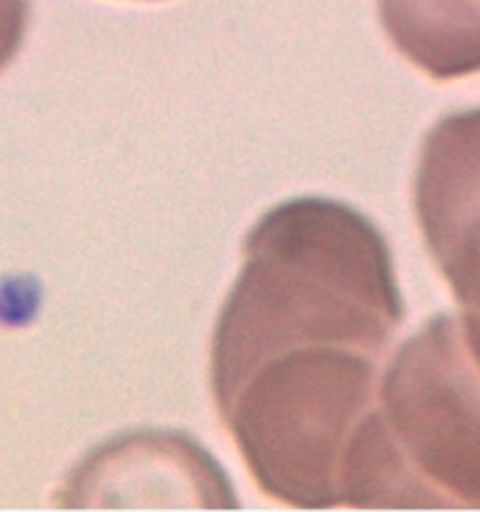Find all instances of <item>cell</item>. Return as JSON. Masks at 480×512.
Returning <instances> with one entry per match:
<instances>
[{"mask_svg":"<svg viewBox=\"0 0 480 512\" xmlns=\"http://www.w3.org/2000/svg\"><path fill=\"white\" fill-rule=\"evenodd\" d=\"M63 508L183 505L235 508L233 488L215 460L188 435L140 430L93 450L60 490Z\"/></svg>","mask_w":480,"mask_h":512,"instance_id":"3","label":"cell"},{"mask_svg":"<svg viewBox=\"0 0 480 512\" xmlns=\"http://www.w3.org/2000/svg\"><path fill=\"white\" fill-rule=\"evenodd\" d=\"M30 23V0H0V73L23 48Z\"/></svg>","mask_w":480,"mask_h":512,"instance_id":"6","label":"cell"},{"mask_svg":"<svg viewBox=\"0 0 480 512\" xmlns=\"http://www.w3.org/2000/svg\"><path fill=\"white\" fill-rule=\"evenodd\" d=\"M378 13L390 43L430 78L478 70V0H378Z\"/></svg>","mask_w":480,"mask_h":512,"instance_id":"5","label":"cell"},{"mask_svg":"<svg viewBox=\"0 0 480 512\" xmlns=\"http://www.w3.org/2000/svg\"><path fill=\"white\" fill-rule=\"evenodd\" d=\"M478 315H435L395 350L340 468L348 508H478Z\"/></svg>","mask_w":480,"mask_h":512,"instance_id":"2","label":"cell"},{"mask_svg":"<svg viewBox=\"0 0 480 512\" xmlns=\"http://www.w3.org/2000/svg\"><path fill=\"white\" fill-rule=\"evenodd\" d=\"M243 258L210 343L213 400L290 348L333 343L385 355L405 320L383 233L343 203L278 205L248 233Z\"/></svg>","mask_w":480,"mask_h":512,"instance_id":"1","label":"cell"},{"mask_svg":"<svg viewBox=\"0 0 480 512\" xmlns=\"http://www.w3.org/2000/svg\"><path fill=\"white\" fill-rule=\"evenodd\" d=\"M478 113L445 118L425 140L415 180V208L430 255L448 278L455 298L478 305V245L475 213L465 200L478 198Z\"/></svg>","mask_w":480,"mask_h":512,"instance_id":"4","label":"cell"}]
</instances>
